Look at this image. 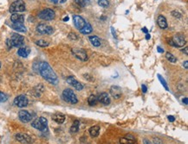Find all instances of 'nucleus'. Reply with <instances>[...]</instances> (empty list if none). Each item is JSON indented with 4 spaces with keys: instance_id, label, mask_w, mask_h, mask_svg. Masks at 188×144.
Instances as JSON below:
<instances>
[{
    "instance_id": "1",
    "label": "nucleus",
    "mask_w": 188,
    "mask_h": 144,
    "mask_svg": "<svg viewBox=\"0 0 188 144\" xmlns=\"http://www.w3.org/2000/svg\"><path fill=\"white\" fill-rule=\"evenodd\" d=\"M38 69H39V73H40L41 76L47 80L49 83L53 84V85H56L58 83L57 76L49 63H47L45 61L40 62Z\"/></svg>"
},
{
    "instance_id": "2",
    "label": "nucleus",
    "mask_w": 188,
    "mask_h": 144,
    "mask_svg": "<svg viewBox=\"0 0 188 144\" xmlns=\"http://www.w3.org/2000/svg\"><path fill=\"white\" fill-rule=\"evenodd\" d=\"M24 37L23 35H20L18 34H12L11 38L8 39L6 41V43H7V47L8 48H20L24 45Z\"/></svg>"
},
{
    "instance_id": "3",
    "label": "nucleus",
    "mask_w": 188,
    "mask_h": 144,
    "mask_svg": "<svg viewBox=\"0 0 188 144\" xmlns=\"http://www.w3.org/2000/svg\"><path fill=\"white\" fill-rule=\"evenodd\" d=\"M31 125L33 128H36L40 131H43V132H45L48 130V121L43 116H41V117L34 120L31 123Z\"/></svg>"
},
{
    "instance_id": "4",
    "label": "nucleus",
    "mask_w": 188,
    "mask_h": 144,
    "mask_svg": "<svg viewBox=\"0 0 188 144\" xmlns=\"http://www.w3.org/2000/svg\"><path fill=\"white\" fill-rule=\"evenodd\" d=\"M63 97L67 103L72 104H76L78 102L76 95L74 93V92L71 89H68V88L65 89L63 92Z\"/></svg>"
},
{
    "instance_id": "5",
    "label": "nucleus",
    "mask_w": 188,
    "mask_h": 144,
    "mask_svg": "<svg viewBox=\"0 0 188 144\" xmlns=\"http://www.w3.org/2000/svg\"><path fill=\"white\" fill-rule=\"evenodd\" d=\"M25 11V4L23 0H17L13 2L10 7V12L17 13V12H24Z\"/></svg>"
},
{
    "instance_id": "6",
    "label": "nucleus",
    "mask_w": 188,
    "mask_h": 144,
    "mask_svg": "<svg viewBox=\"0 0 188 144\" xmlns=\"http://www.w3.org/2000/svg\"><path fill=\"white\" fill-rule=\"evenodd\" d=\"M55 16H56L55 11L52 9H49V8L44 9L38 13V17L45 21H51L55 18Z\"/></svg>"
},
{
    "instance_id": "7",
    "label": "nucleus",
    "mask_w": 188,
    "mask_h": 144,
    "mask_svg": "<svg viewBox=\"0 0 188 144\" xmlns=\"http://www.w3.org/2000/svg\"><path fill=\"white\" fill-rule=\"evenodd\" d=\"M72 54L73 55L77 58L78 60L82 61H86L88 60V55H87V53L84 49H82V48H73L72 49Z\"/></svg>"
},
{
    "instance_id": "8",
    "label": "nucleus",
    "mask_w": 188,
    "mask_h": 144,
    "mask_svg": "<svg viewBox=\"0 0 188 144\" xmlns=\"http://www.w3.org/2000/svg\"><path fill=\"white\" fill-rule=\"evenodd\" d=\"M36 31L41 35H51L54 32V29L50 25L40 23L36 26Z\"/></svg>"
},
{
    "instance_id": "9",
    "label": "nucleus",
    "mask_w": 188,
    "mask_h": 144,
    "mask_svg": "<svg viewBox=\"0 0 188 144\" xmlns=\"http://www.w3.org/2000/svg\"><path fill=\"white\" fill-rule=\"evenodd\" d=\"M172 42L173 44V47H183L186 44V39L185 36L181 34H177L172 38Z\"/></svg>"
},
{
    "instance_id": "10",
    "label": "nucleus",
    "mask_w": 188,
    "mask_h": 144,
    "mask_svg": "<svg viewBox=\"0 0 188 144\" xmlns=\"http://www.w3.org/2000/svg\"><path fill=\"white\" fill-rule=\"evenodd\" d=\"M66 81L68 82V84H69L70 85H72L77 91H82L83 89V84H81L78 80H76L75 77H73V76H68V77H67Z\"/></svg>"
},
{
    "instance_id": "11",
    "label": "nucleus",
    "mask_w": 188,
    "mask_h": 144,
    "mask_svg": "<svg viewBox=\"0 0 188 144\" xmlns=\"http://www.w3.org/2000/svg\"><path fill=\"white\" fill-rule=\"evenodd\" d=\"M28 98L24 95H19L14 99V104L15 105H17L19 108H23V107H26L28 105Z\"/></svg>"
},
{
    "instance_id": "12",
    "label": "nucleus",
    "mask_w": 188,
    "mask_h": 144,
    "mask_svg": "<svg viewBox=\"0 0 188 144\" xmlns=\"http://www.w3.org/2000/svg\"><path fill=\"white\" fill-rule=\"evenodd\" d=\"M73 22H74L75 27L79 30H82L86 24L85 20L82 16H78V15H74L73 16Z\"/></svg>"
},
{
    "instance_id": "13",
    "label": "nucleus",
    "mask_w": 188,
    "mask_h": 144,
    "mask_svg": "<svg viewBox=\"0 0 188 144\" xmlns=\"http://www.w3.org/2000/svg\"><path fill=\"white\" fill-rule=\"evenodd\" d=\"M18 117L24 123H29L32 119L31 114L29 112L25 111V110H22V111L18 112Z\"/></svg>"
},
{
    "instance_id": "14",
    "label": "nucleus",
    "mask_w": 188,
    "mask_h": 144,
    "mask_svg": "<svg viewBox=\"0 0 188 144\" xmlns=\"http://www.w3.org/2000/svg\"><path fill=\"white\" fill-rule=\"evenodd\" d=\"M110 94L111 96L113 97L115 99H118L120 98L121 95H122V91H121V88L118 85H112L110 87Z\"/></svg>"
},
{
    "instance_id": "15",
    "label": "nucleus",
    "mask_w": 188,
    "mask_h": 144,
    "mask_svg": "<svg viewBox=\"0 0 188 144\" xmlns=\"http://www.w3.org/2000/svg\"><path fill=\"white\" fill-rule=\"evenodd\" d=\"M16 139L18 142L22 143H31L32 139L31 136H29L26 134H17L16 135Z\"/></svg>"
},
{
    "instance_id": "16",
    "label": "nucleus",
    "mask_w": 188,
    "mask_h": 144,
    "mask_svg": "<svg viewBox=\"0 0 188 144\" xmlns=\"http://www.w3.org/2000/svg\"><path fill=\"white\" fill-rule=\"evenodd\" d=\"M98 100L104 104V105H108L110 104V97L107 92H103L98 97Z\"/></svg>"
},
{
    "instance_id": "17",
    "label": "nucleus",
    "mask_w": 188,
    "mask_h": 144,
    "mask_svg": "<svg viewBox=\"0 0 188 144\" xmlns=\"http://www.w3.org/2000/svg\"><path fill=\"white\" fill-rule=\"evenodd\" d=\"M11 20L13 23H24V16L18 13H13L11 16Z\"/></svg>"
},
{
    "instance_id": "18",
    "label": "nucleus",
    "mask_w": 188,
    "mask_h": 144,
    "mask_svg": "<svg viewBox=\"0 0 188 144\" xmlns=\"http://www.w3.org/2000/svg\"><path fill=\"white\" fill-rule=\"evenodd\" d=\"M120 144H137V143H136L135 139L132 136L128 135V136H125V137L120 138Z\"/></svg>"
},
{
    "instance_id": "19",
    "label": "nucleus",
    "mask_w": 188,
    "mask_h": 144,
    "mask_svg": "<svg viewBox=\"0 0 188 144\" xmlns=\"http://www.w3.org/2000/svg\"><path fill=\"white\" fill-rule=\"evenodd\" d=\"M157 23H158V25H159V27L160 28V29H167V19H166V17L164 16H162V15H160V16H158V18H157Z\"/></svg>"
},
{
    "instance_id": "20",
    "label": "nucleus",
    "mask_w": 188,
    "mask_h": 144,
    "mask_svg": "<svg viewBox=\"0 0 188 144\" xmlns=\"http://www.w3.org/2000/svg\"><path fill=\"white\" fill-rule=\"evenodd\" d=\"M52 119L53 121H55L56 124H62L64 123L65 121V116L61 114V113H56V114H54L52 116Z\"/></svg>"
},
{
    "instance_id": "21",
    "label": "nucleus",
    "mask_w": 188,
    "mask_h": 144,
    "mask_svg": "<svg viewBox=\"0 0 188 144\" xmlns=\"http://www.w3.org/2000/svg\"><path fill=\"white\" fill-rule=\"evenodd\" d=\"M17 54L23 58H26L30 54V49L26 47H21L17 51Z\"/></svg>"
},
{
    "instance_id": "22",
    "label": "nucleus",
    "mask_w": 188,
    "mask_h": 144,
    "mask_svg": "<svg viewBox=\"0 0 188 144\" xmlns=\"http://www.w3.org/2000/svg\"><path fill=\"white\" fill-rule=\"evenodd\" d=\"M88 39H89V42H91V44L93 46H95V47H100L101 46V41H100L98 36L92 35V36H89Z\"/></svg>"
},
{
    "instance_id": "23",
    "label": "nucleus",
    "mask_w": 188,
    "mask_h": 144,
    "mask_svg": "<svg viewBox=\"0 0 188 144\" xmlns=\"http://www.w3.org/2000/svg\"><path fill=\"white\" fill-rule=\"evenodd\" d=\"M11 28L13 30H15L16 31H19V32H26V28L23 23H13L11 25Z\"/></svg>"
},
{
    "instance_id": "24",
    "label": "nucleus",
    "mask_w": 188,
    "mask_h": 144,
    "mask_svg": "<svg viewBox=\"0 0 188 144\" xmlns=\"http://www.w3.org/2000/svg\"><path fill=\"white\" fill-rule=\"evenodd\" d=\"M92 31H93V29H92V26L90 25V23H86L85 26L82 30H80V32L83 35H88Z\"/></svg>"
},
{
    "instance_id": "25",
    "label": "nucleus",
    "mask_w": 188,
    "mask_h": 144,
    "mask_svg": "<svg viewBox=\"0 0 188 144\" xmlns=\"http://www.w3.org/2000/svg\"><path fill=\"white\" fill-rule=\"evenodd\" d=\"M99 132H100V127L97 126V125L93 126V127H91V128H89V134L93 137H96L99 135Z\"/></svg>"
},
{
    "instance_id": "26",
    "label": "nucleus",
    "mask_w": 188,
    "mask_h": 144,
    "mask_svg": "<svg viewBox=\"0 0 188 144\" xmlns=\"http://www.w3.org/2000/svg\"><path fill=\"white\" fill-rule=\"evenodd\" d=\"M97 102H98V98L95 95H90L88 98V103L90 106H95L97 104Z\"/></svg>"
},
{
    "instance_id": "27",
    "label": "nucleus",
    "mask_w": 188,
    "mask_h": 144,
    "mask_svg": "<svg viewBox=\"0 0 188 144\" xmlns=\"http://www.w3.org/2000/svg\"><path fill=\"white\" fill-rule=\"evenodd\" d=\"M79 128H80V122L78 120H75L70 128V132L71 133H76V132H78Z\"/></svg>"
},
{
    "instance_id": "28",
    "label": "nucleus",
    "mask_w": 188,
    "mask_h": 144,
    "mask_svg": "<svg viewBox=\"0 0 188 144\" xmlns=\"http://www.w3.org/2000/svg\"><path fill=\"white\" fill-rule=\"evenodd\" d=\"M75 4L81 7H86L87 5H88L90 4L89 0H75Z\"/></svg>"
},
{
    "instance_id": "29",
    "label": "nucleus",
    "mask_w": 188,
    "mask_h": 144,
    "mask_svg": "<svg viewBox=\"0 0 188 144\" xmlns=\"http://www.w3.org/2000/svg\"><path fill=\"white\" fill-rule=\"evenodd\" d=\"M166 58H167L170 62H172V63H175V62L177 61V58H176L172 54H171L170 52H167V53L166 54Z\"/></svg>"
},
{
    "instance_id": "30",
    "label": "nucleus",
    "mask_w": 188,
    "mask_h": 144,
    "mask_svg": "<svg viewBox=\"0 0 188 144\" xmlns=\"http://www.w3.org/2000/svg\"><path fill=\"white\" fill-rule=\"evenodd\" d=\"M158 79L160 80V82L162 84V85L164 86V88H165L167 91H169V88H168V86H167V84L166 80H165V79H164L160 74H158Z\"/></svg>"
},
{
    "instance_id": "31",
    "label": "nucleus",
    "mask_w": 188,
    "mask_h": 144,
    "mask_svg": "<svg viewBox=\"0 0 188 144\" xmlns=\"http://www.w3.org/2000/svg\"><path fill=\"white\" fill-rule=\"evenodd\" d=\"M36 43V45H38L39 47H43V48L49 46V42H46V41H44V40H39V41H37Z\"/></svg>"
},
{
    "instance_id": "32",
    "label": "nucleus",
    "mask_w": 188,
    "mask_h": 144,
    "mask_svg": "<svg viewBox=\"0 0 188 144\" xmlns=\"http://www.w3.org/2000/svg\"><path fill=\"white\" fill-rule=\"evenodd\" d=\"M98 4L102 7H108L109 5V2L108 0H98Z\"/></svg>"
},
{
    "instance_id": "33",
    "label": "nucleus",
    "mask_w": 188,
    "mask_h": 144,
    "mask_svg": "<svg viewBox=\"0 0 188 144\" xmlns=\"http://www.w3.org/2000/svg\"><path fill=\"white\" fill-rule=\"evenodd\" d=\"M172 16H173V17H175V18H179V19H180L181 17H182V14H180L179 11H172Z\"/></svg>"
},
{
    "instance_id": "34",
    "label": "nucleus",
    "mask_w": 188,
    "mask_h": 144,
    "mask_svg": "<svg viewBox=\"0 0 188 144\" xmlns=\"http://www.w3.org/2000/svg\"><path fill=\"white\" fill-rule=\"evenodd\" d=\"M7 96L4 94V93H3L2 92H0V102H2V103H4V102H6V100H7Z\"/></svg>"
},
{
    "instance_id": "35",
    "label": "nucleus",
    "mask_w": 188,
    "mask_h": 144,
    "mask_svg": "<svg viewBox=\"0 0 188 144\" xmlns=\"http://www.w3.org/2000/svg\"><path fill=\"white\" fill-rule=\"evenodd\" d=\"M68 38H70L71 40H77V35L75 34V33H70L69 35H68Z\"/></svg>"
},
{
    "instance_id": "36",
    "label": "nucleus",
    "mask_w": 188,
    "mask_h": 144,
    "mask_svg": "<svg viewBox=\"0 0 188 144\" xmlns=\"http://www.w3.org/2000/svg\"><path fill=\"white\" fill-rule=\"evenodd\" d=\"M154 144H162L161 140L159 139V138H154Z\"/></svg>"
},
{
    "instance_id": "37",
    "label": "nucleus",
    "mask_w": 188,
    "mask_h": 144,
    "mask_svg": "<svg viewBox=\"0 0 188 144\" xmlns=\"http://www.w3.org/2000/svg\"><path fill=\"white\" fill-rule=\"evenodd\" d=\"M141 89H142V92H143V93H146V92H147V86H146L145 85H141Z\"/></svg>"
},
{
    "instance_id": "38",
    "label": "nucleus",
    "mask_w": 188,
    "mask_h": 144,
    "mask_svg": "<svg viewBox=\"0 0 188 144\" xmlns=\"http://www.w3.org/2000/svg\"><path fill=\"white\" fill-rule=\"evenodd\" d=\"M168 120H169L170 122H174V121H175V117L172 116H168Z\"/></svg>"
},
{
    "instance_id": "39",
    "label": "nucleus",
    "mask_w": 188,
    "mask_h": 144,
    "mask_svg": "<svg viewBox=\"0 0 188 144\" xmlns=\"http://www.w3.org/2000/svg\"><path fill=\"white\" fill-rule=\"evenodd\" d=\"M111 30H112V34H113V36H114L115 38H116V35H115V29H114L113 27H111Z\"/></svg>"
},
{
    "instance_id": "40",
    "label": "nucleus",
    "mask_w": 188,
    "mask_h": 144,
    "mask_svg": "<svg viewBox=\"0 0 188 144\" xmlns=\"http://www.w3.org/2000/svg\"><path fill=\"white\" fill-rule=\"evenodd\" d=\"M157 50H158V52H159V53H163V52H164V49L160 48V46H158V47H157Z\"/></svg>"
},
{
    "instance_id": "41",
    "label": "nucleus",
    "mask_w": 188,
    "mask_h": 144,
    "mask_svg": "<svg viewBox=\"0 0 188 144\" xmlns=\"http://www.w3.org/2000/svg\"><path fill=\"white\" fill-rule=\"evenodd\" d=\"M187 65H188V61H185V62L183 63V66H184V67H185L186 69H187V68H188Z\"/></svg>"
},
{
    "instance_id": "42",
    "label": "nucleus",
    "mask_w": 188,
    "mask_h": 144,
    "mask_svg": "<svg viewBox=\"0 0 188 144\" xmlns=\"http://www.w3.org/2000/svg\"><path fill=\"white\" fill-rule=\"evenodd\" d=\"M144 144H152V143L150 142V141H148L147 139H144Z\"/></svg>"
},
{
    "instance_id": "43",
    "label": "nucleus",
    "mask_w": 188,
    "mask_h": 144,
    "mask_svg": "<svg viewBox=\"0 0 188 144\" xmlns=\"http://www.w3.org/2000/svg\"><path fill=\"white\" fill-rule=\"evenodd\" d=\"M187 97H185V98H183V103H185V104L186 105H187L188 104V101H187Z\"/></svg>"
},
{
    "instance_id": "44",
    "label": "nucleus",
    "mask_w": 188,
    "mask_h": 144,
    "mask_svg": "<svg viewBox=\"0 0 188 144\" xmlns=\"http://www.w3.org/2000/svg\"><path fill=\"white\" fill-rule=\"evenodd\" d=\"M181 52H183V53H185L186 54H188L187 53V47H186V48H185V49H182V50H181Z\"/></svg>"
},
{
    "instance_id": "45",
    "label": "nucleus",
    "mask_w": 188,
    "mask_h": 144,
    "mask_svg": "<svg viewBox=\"0 0 188 144\" xmlns=\"http://www.w3.org/2000/svg\"><path fill=\"white\" fill-rule=\"evenodd\" d=\"M141 30H142L144 33H146V34H147V33H148V30H147V28H143Z\"/></svg>"
},
{
    "instance_id": "46",
    "label": "nucleus",
    "mask_w": 188,
    "mask_h": 144,
    "mask_svg": "<svg viewBox=\"0 0 188 144\" xmlns=\"http://www.w3.org/2000/svg\"><path fill=\"white\" fill-rule=\"evenodd\" d=\"M150 37H151V36H150V35H149V34H147V35H146V39H147V40H149V39H150Z\"/></svg>"
},
{
    "instance_id": "47",
    "label": "nucleus",
    "mask_w": 188,
    "mask_h": 144,
    "mask_svg": "<svg viewBox=\"0 0 188 144\" xmlns=\"http://www.w3.org/2000/svg\"><path fill=\"white\" fill-rule=\"evenodd\" d=\"M50 1H51V2H52L53 4H56L58 3V0H50Z\"/></svg>"
},
{
    "instance_id": "48",
    "label": "nucleus",
    "mask_w": 188,
    "mask_h": 144,
    "mask_svg": "<svg viewBox=\"0 0 188 144\" xmlns=\"http://www.w3.org/2000/svg\"><path fill=\"white\" fill-rule=\"evenodd\" d=\"M63 21H64V22H68V16H65V17L63 18Z\"/></svg>"
},
{
    "instance_id": "49",
    "label": "nucleus",
    "mask_w": 188,
    "mask_h": 144,
    "mask_svg": "<svg viewBox=\"0 0 188 144\" xmlns=\"http://www.w3.org/2000/svg\"><path fill=\"white\" fill-rule=\"evenodd\" d=\"M66 1H67V0H61V1H60V3H61V4H63V3H65Z\"/></svg>"
},
{
    "instance_id": "50",
    "label": "nucleus",
    "mask_w": 188,
    "mask_h": 144,
    "mask_svg": "<svg viewBox=\"0 0 188 144\" xmlns=\"http://www.w3.org/2000/svg\"><path fill=\"white\" fill-rule=\"evenodd\" d=\"M0 67H1V62H0Z\"/></svg>"
}]
</instances>
